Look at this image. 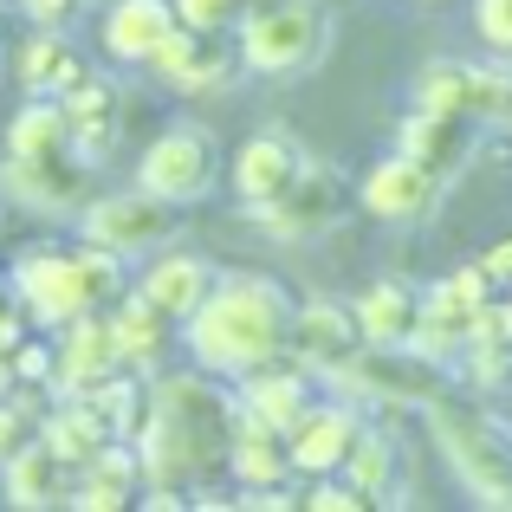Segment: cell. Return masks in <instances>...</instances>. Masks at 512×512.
Returning <instances> with one entry per match:
<instances>
[{"label": "cell", "instance_id": "6da1fadb", "mask_svg": "<svg viewBox=\"0 0 512 512\" xmlns=\"http://www.w3.org/2000/svg\"><path fill=\"white\" fill-rule=\"evenodd\" d=\"M292 305L273 279L260 273H227L208 286V299L188 312V350L201 370L221 376H247L260 363H273L292 344Z\"/></svg>", "mask_w": 512, "mask_h": 512}, {"label": "cell", "instance_id": "7a4b0ae2", "mask_svg": "<svg viewBox=\"0 0 512 512\" xmlns=\"http://www.w3.org/2000/svg\"><path fill=\"white\" fill-rule=\"evenodd\" d=\"M331 52V13L318 0H273L240 20V59L260 78H299Z\"/></svg>", "mask_w": 512, "mask_h": 512}, {"label": "cell", "instance_id": "3957f363", "mask_svg": "<svg viewBox=\"0 0 512 512\" xmlns=\"http://www.w3.org/2000/svg\"><path fill=\"white\" fill-rule=\"evenodd\" d=\"M117 253L111 247H91V253H20L13 260V292H20V305L39 318V325H72V318H85L91 305H98L104 292V273H111Z\"/></svg>", "mask_w": 512, "mask_h": 512}, {"label": "cell", "instance_id": "277c9868", "mask_svg": "<svg viewBox=\"0 0 512 512\" xmlns=\"http://www.w3.org/2000/svg\"><path fill=\"white\" fill-rule=\"evenodd\" d=\"M428 422H435V441L454 461L461 487L474 493L480 506H512V448H500V435H487L480 422L441 409V402H428Z\"/></svg>", "mask_w": 512, "mask_h": 512}, {"label": "cell", "instance_id": "5b68a950", "mask_svg": "<svg viewBox=\"0 0 512 512\" xmlns=\"http://www.w3.org/2000/svg\"><path fill=\"white\" fill-rule=\"evenodd\" d=\"M137 188H150L169 208L201 201L214 188V143L201 137V130H169V137H156L137 163Z\"/></svg>", "mask_w": 512, "mask_h": 512}, {"label": "cell", "instance_id": "8992f818", "mask_svg": "<svg viewBox=\"0 0 512 512\" xmlns=\"http://www.w3.org/2000/svg\"><path fill=\"white\" fill-rule=\"evenodd\" d=\"M435 195H441V169L422 163V156H409V150L383 156V163L363 175V208H370L376 221H389V227L422 221V214L435 208Z\"/></svg>", "mask_w": 512, "mask_h": 512}, {"label": "cell", "instance_id": "52a82bcc", "mask_svg": "<svg viewBox=\"0 0 512 512\" xmlns=\"http://www.w3.org/2000/svg\"><path fill=\"white\" fill-rule=\"evenodd\" d=\"M85 240H91V247H111V253L156 247V240H169V201H156L150 188L91 201V208H85Z\"/></svg>", "mask_w": 512, "mask_h": 512}, {"label": "cell", "instance_id": "ba28073f", "mask_svg": "<svg viewBox=\"0 0 512 512\" xmlns=\"http://www.w3.org/2000/svg\"><path fill=\"white\" fill-rule=\"evenodd\" d=\"M253 214H260L266 234L279 240H299V234H325L331 221H338V175L331 169H299V182L286 188L279 201H253Z\"/></svg>", "mask_w": 512, "mask_h": 512}, {"label": "cell", "instance_id": "9c48e42d", "mask_svg": "<svg viewBox=\"0 0 512 512\" xmlns=\"http://www.w3.org/2000/svg\"><path fill=\"white\" fill-rule=\"evenodd\" d=\"M350 441H357V415H350L344 402H312V409L292 422L286 454H292V467H299V474L318 480V474H338V467H344Z\"/></svg>", "mask_w": 512, "mask_h": 512}, {"label": "cell", "instance_id": "30bf717a", "mask_svg": "<svg viewBox=\"0 0 512 512\" xmlns=\"http://www.w3.org/2000/svg\"><path fill=\"white\" fill-rule=\"evenodd\" d=\"M175 26H182L175 0H111L104 7V52L124 65H150Z\"/></svg>", "mask_w": 512, "mask_h": 512}, {"label": "cell", "instance_id": "8fae6325", "mask_svg": "<svg viewBox=\"0 0 512 512\" xmlns=\"http://www.w3.org/2000/svg\"><path fill=\"white\" fill-rule=\"evenodd\" d=\"M150 72L163 78L169 91H208V85H221L227 78V59H221V39L214 33H201V26H175V33L156 46V59H150Z\"/></svg>", "mask_w": 512, "mask_h": 512}, {"label": "cell", "instance_id": "7c38bea8", "mask_svg": "<svg viewBox=\"0 0 512 512\" xmlns=\"http://www.w3.org/2000/svg\"><path fill=\"white\" fill-rule=\"evenodd\" d=\"M312 409V383L299 370H247V389H240V415L266 435H292V422Z\"/></svg>", "mask_w": 512, "mask_h": 512}, {"label": "cell", "instance_id": "4fadbf2b", "mask_svg": "<svg viewBox=\"0 0 512 512\" xmlns=\"http://www.w3.org/2000/svg\"><path fill=\"white\" fill-rule=\"evenodd\" d=\"M65 454L52 448L46 435L20 441V448L0 461V480H7V500L13 506H65Z\"/></svg>", "mask_w": 512, "mask_h": 512}, {"label": "cell", "instance_id": "5bb4252c", "mask_svg": "<svg viewBox=\"0 0 512 512\" xmlns=\"http://www.w3.org/2000/svg\"><path fill=\"white\" fill-rule=\"evenodd\" d=\"M299 169H305V156L292 150L286 137H247L240 143V156H234V188H240V201H279L292 182H299Z\"/></svg>", "mask_w": 512, "mask_h": 512}, {"label": "cell", "instance_id": "9a60e30c", "mask_svg": "<svg viewBox=\"0 0 512 512\" xmlns=\"http://www.w3.org/2000/svg\"><path fill=\"white\" fill-rule=\"evenodd\" d=\"M0 188H7L13 201H26V208H39V214H59V208H72V201L85 195V169H72L65 156H46V163L7 156V169H0Z\"/></svg>", "mask_w": 512, "mask_h": 512}, {"label": "cell", "instance_id": "2e32d148", "mask_svg": "<svg viewBox=\"0 0 512 512\" xmlns=\"http://www.w3.org/2000/svg\"><path fill=\"white\" fill-rule=\"evenodd\" d=\"M350 318H357L363 344L383 350V344H409L415 325H422V299H415L409 286H396V279H383V286L357 292V305H350Z\"/></svg>", "mask_w": 512, "mask_h": 512}, {"label": "cell", "instance_id": "e0dca14e", "mask_svg": "<svg viewBox=\"0 0 512 512\" xmlns=\"http://www.w3.org/2000/svg\"><path fill=\"white\" fill-rule=\"evenodd\" d=\"M292 344H299L318 370L338 376L344 363H357L363 331H357V318H350V312H338V305H305V312L292 318Z\"/></svg>", "mask_w": 512, "mask_h": 512}, {"label": "cell", "instance_id": "ac0fdd59", "mask_svg": "<svg viewBox=\"0 0 512 512\" xmlns=\"http://www.w3.org/2000/svg\"><path fill=\"white\" fill-rule=\"evenodd\" d=\"M65 150H72V111L59 98H39L33 91V104L7 124V156L46 163V156H65Z\"/></svg>", "mask_w": 512, "mask_h": 512}, {"label": "cell", "instance_id": "d6986e66", "mask_svg": "<svg viewBox=\"0 0 512 512\" xmlns=\"http://www.w3.org/2000/svg\"><path fill=\"white\" fill-rule=\"evenodd\" d=\"M20 78L39 98H65L72 85H85V59L59 39V26H39V39L20 46Z\"/></svg>", "mask_w": 512, "mask_h": 512}, {"label": "cell", "instance_id": "ffe728a7", "mask_svg": "<svg viewBox=\"0 0 512 512\" xmlns=\"http://www.w3.org/2000/svg\"><path fill=\"white\" fill-rule=\"evenodd\" d=\"M208 286H214V279H208V266H201V260H188V253H169V260H156L150 273H143L137 292H143V299H150L163 318H182V325H188V312L208 299Z\"/></svg>", "mask_w": 512, "mask_h": 512}, {"label": "cell", "instance_id": "44dd1931", "mask_svg": "<svg viewBox=\"0 0 512 512\" xmlns=\"http://www.w3.org/2000/svg\"><path fill=\"white\" fill-rule=\"evenodd\" d=\"M117 357H124V350H117V331H111V325H98V318H72V325H65L59 376H65L72 389H85V383H104Z\"/></svg>", "mask_w": 512, "mask_h": 512}, {"label": "cell", "instance_id": "7402d4cb", "mask_svg": "<svg viewBox=\"0 0 512 512\" xmlns=\"http://www.w3.org/2000/svg\"><path fill=\"white\" fill-rule=\"evenodd\" d=\"M461 124H467V117H448V111H422V104H415V117L402 124V143H396V150H409V156H422V163L448 169L454 156H461Z\"/></svg>", "mask_w": 512, "mask_h": 512}, {"label": "cell", "instance_id": "603a6c76", "mask_svg": "<svg viewBox=\"0 0 512 512\" xmlns=\"http://www.w3.org/2000/svg\"><path fill=\"white\" fill-rule=\"evenodd\" d=\"M163 325H169V318L156 312V305L143 299V292H137V299H124V305H117V312H111L117 350H124L130 363H150V357H156V344H163Z\"/></svg>", "mask_w": 512, "mask_h": 512}, {"label": "cell", "instance_id": "cb8c5ba5", "mask_svg": "<svg viewBox=\"0 0 512 512\" xmlns=\"http://www.w3.org/2000/svg\"><path fill=\"white\" fill-rule=\"evenodd\" d=\"M344 467H350V487H357L363 500H376L383 487H396V448H389V435H370V428H357V441H350Z\"/></svg>", "mask_w": 512, "mask_h": 512}, {"label": "cell", "instance_id": "d4e9b609", "mask_svg": "<svg viewBox=\"0 0 512 512\" xmlns=\"http://www.w3.org/2000/svg\"><path fill=\"white\" fill-rule=\"evenodd\" d=\"M175 13H182L188 26H201V33H221V26L247 20V0H175Z\"/></svg>", "mask_w": 512, "mask_h": 512}, {"label": "cell", "instance_id": "484cf974", "mask_svg": "<svg viewBox=\"0 0 512 512\" xmlns=\"http://www.w3.org/2000/svg\"><path fill=\"white\" fill-rule=\"evenodd\" d=\"M480 39L500 59H512V0H480Z\"/></svg>", "mask_w": 512, "mask_h": 512}, {"label": "cell", "instance_id": "4316f807", "mask_svg": "<svg viewBox=\"0 0 512 512\" xmlns=\"http://www.w3.org/2000/svg\"><path fill=\"white\" fill-rule=\"evenodd\" d=\"M20 312H26V305H20V292H13V286H0V350H7V357L20 350Z\"/></svg>", "mask_w": 512, "mask_h": 512}, {"label": "cell", "instance_id": "83f0119b", "mask_svg": "<svg viewBox=\"0 0 512 512\" xmlns=\"http://www.w3.org/2000/svg\"><path fill=\"white\" fill-rule=\"evenodd\" d=\"M20 7H26V20H33V26H65L78 0H20Z\"/></svg>", "mask_w": 512, "mask_h": 512}, {"label": "cell", "instance_id": "f1b7e54d", "mask_svg": "<svg viewBox=\"0 0 512 512\" xmlns=\"http://www.w3.org/2000/svg\"><path fill=\"white\" fill-rule=\"evenodd\" d=\"M305 506H338V512H350V506H370L363 493H338V487H312V500Z\"/></svg>", "mask_w": 512, "mask_h": 512}, {"label": "cell", "instance_id": "f546056e", "mask_svg": "<svg viewBox=\"0 0 512 512\" xmlns=\"http://www.w3.org/2000/svg\"><path fill=\"white\" fill-rule=\"evenodd\" d=\"M20 441H26V435H20V415H13V409H0V461H7V454L20 448Z\"/></svg>", "mask_w": 512, "mask_h": 512}, {"label": "cell", "instance_id": "4dcf8cb0", "mask_svg": "<svg viewBox=\"0 0 512 512\" xmlns=\"http://www.w3.org/2000/svg\"><path fill=\"white\" fill-rule=\"evenodd\" d=\"M480 266H487V279H512V240H500V247H493Z\"/></svg>", "mask_w": 512, "mask_h": 512}, {"label": "cell", "instance_id": "1f68e13d", "mask_svg": "<svg viewBox=\"0 0 512 512\" xmlns=\"http://www.w3.org/2000/svg\"><path fill=\"white\" fill-rule=\"evenodd\" d=\"M46 370H52L46 350H20V357H13V376H46Z\"/></svg>", "mask_w": 512, "mask_h": 512}, {"label": "cell", "instance_id": "d6a6232c", "mask_svg": "<svg viewBox=\"0 0 512 512\" xmlns=\"http://www.w3.org/2000/svg\"><path fill=\"white\" fill-rule=\"evenodd\" d=\"M253 7H273V0H247V13H253Z\"/></svg>", "mask_w": 512, "mask_h": 512}, {"label": "cell", "instance_id": "836d02e7", "mask_svg": "<svg viewBox=\"0 0 512 512\" xmlns=\"http://www.w3.org/2000/svg\"><path fill=\"white\" fill-rule=\"evenodd\" d=\"M506 325H512V299H506Z\"/></svg>", "mask_w": 512, "mask_h": 512}]
</instances>
